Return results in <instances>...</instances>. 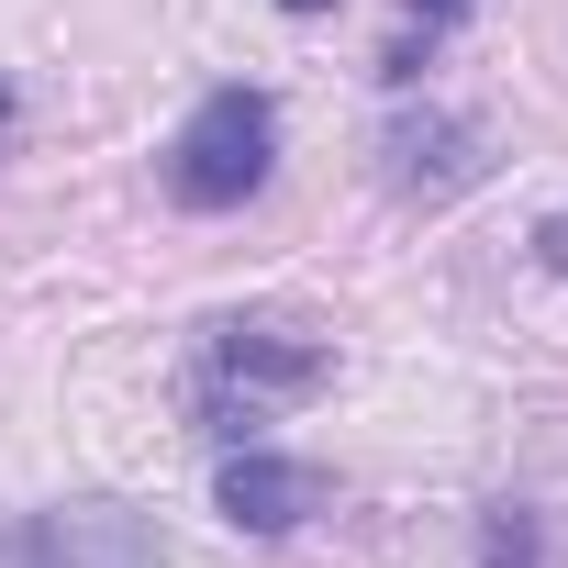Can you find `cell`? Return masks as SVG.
<instances>
[{"label":"cell","mask_w":568,"mask_h":568,"mask_svg":"<svg viewBox=\"0 0 568 568\" xmlns=\"http://www.w3.org/2000/svg\"><path fill=\"white\" fill-rule=\"evenodd\" d=\"M535 245H546V267H568V212H557V223H546Z\"/></svg>","instance_id":"cell-7"},{"label":"cell","mask_w":568,"mask_h":568,"mask_svg":"<svg viewBox=\"0 0 568 568\" xmlns=\"http://www.w3.org/2000/svg\"><path fill=\"white\" fill-rule=\"evenodd\" d=\"M479 179V156H468V123H402L390 134V190H424V201H446V190H468Z\"/></svg>","instance_id":"cell-5"},{"label":"cell","mask_w":568,"mask_h":568,"mask_svg":"<svg viewBox=\"0 0 568 568\" xmlns=\"http://www.w3.org/2000/svg\"><path fill=\"white\" fill-rule=\"evenodd\" d=\"M278 12H335V0H278Z\"/></svg>","instance_id":"cell-9"},{"label":"cell","mask_w":568,"mask_h":568,"mask_svg":"<svg viewBox=\"0 0 568 568\" xmlns=\"http://www.w3.org/2000/svg\"><path fill=\"white\" fill-rule=\"evenodd\" d=\"M402 12H424V23H457V12H468V0H402Z\"/></svg>","instance_id":"cell-8"},{"label":"cell","mask_w":568,"mask_h":568,"mask_svg":"<svg viewBox=\"0 0 568 568\" xmlns=\"http://www.w3.org/2000/svg\"><path fill=\"white\" fill-rule=\"evenodd\" d=\"M267 156H278V112H267V90H212V101L190 112L179 156H168V190H179L190 212H234V201L267 179Z\"/></svg>","instance_id":"cell-2"},{"label":"cell","mask_w":568,"mask_h":568,"mask_svg":"<svg viewBox=\"0 0 568 568\" xmlns=\"http://www.w3.org/2000/svg\"><path fill=\"white\" fill-rule=\"evenodd\" d=\"M479 557H490V568H535V513H513V501H501V513H490V535H479Z\"/></svg>","instance_id":"cell-6"},{"label":"cell","mask_w":568,"mask_h":568,"mask_svg":"<svg viewBox=\"0 0 568 568\" xmlns=\"http://www.w3.org/2000/svg\"><path fill=\"white\" fill-rule=\"evenodd\" d=\"M156 524L123 513V501H57V513H23L0 524V568H156Z\"/></svg>","instance_id":"cell-3"},{"label":"cell","mask_w":568,"mask_h":568,"mask_svg":"<svg viewBox=\"0 0 568 568\" xmlns=\"http://www.w3.org/2000/svg\"><path fill=\"white\" fill-rule=\"evenodd\" d=\"M223 513L245 524V535H291V524H313L324 513V468H302V457H223Z\"/></svg>","instance_id":"cell-4"},{"label":"cell","mask_w":568,"mask_h":568,"mask_svg":"<svg viewBox=\"0 0 568 568\" xmlns=\"http://www.w3.org/2000/svg\"><path fill=\"white\" fill-rule=\"evenodd\" d=\"M324 368H335V346L324 335H302V324H223L212 335V357H201V435H256L278 402H313L324 390Z\"/></svg>","instance_id":"cell-1"}]
</instances>
